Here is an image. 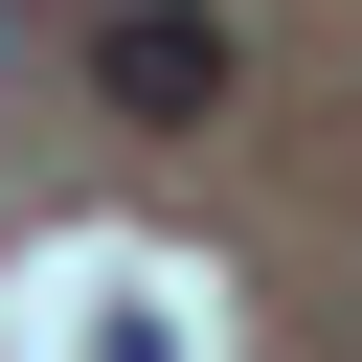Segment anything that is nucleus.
Instances as JSON below:
<instances>
[{"label":"nucleus","instance_id":"nucleus-1","mask_svg":"<svg viewBox=\"0 0 362 362\" xmlns=\"http://www.w3.org/2000/svg\"><path fill=\"white\" fill-rule=\"evenodd\" d=\"M226 68H249V45H226V0H113V23H90V90H113L136 136H204V113H226Z\"/></svg>","mask_w":362,"mask_h":362}]
</instances>
